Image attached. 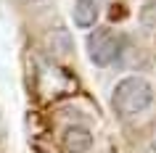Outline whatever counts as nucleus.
Returning a JSON list of instances; mask_svg holds the SVG:
<instances>
[{"label":"nucleus","instance_id":"obj_8","mask_svg":"<svg viewBox=\"0 0 156 153\" xmlns=\"http://www.w3.org/2000/svg\"><path fill=\"white\" fill-rule=\"evenodd\" d=\"M0 132H3V119H0Z\"/></svg>","mask_w":156,"mask_h":153},{"label":"nucleus","instance_id":"obj_2","mask_svg":"<svg viewBox=\"0 0 156 153\" xmlns=\"http://www.w3.org/2000/svg\"><path fill=\"white\" fill-rule=\"evenodd\" d=\"M87 56L95 66H111L122 56V37L114 29H95L87 37Z\"/></svg>","mask_w":156,"mask_h":153},{"label":"nucleus","instance_id":"obj_3","mask_svg":"<svg viewBox=\"0 0 156 153\" xmlns=\"http://www.w3.org/2000/svg\"><path fill=\"white\" fill-rule=\"evenodd\" d=\"M64 148H66V153H87L93 148L90 129H87V127H80V124L64 129Z\"/></svg>","mask_w":156,"mask_h":153},{"label":"nucleus","instance_id":"obj_5","mask_svg":"<svg viewBox=\"0 0 156 153\" xmlns=\"http://www.w3.org/2000/svg\"><path fill=\"white\" fill-rule=\"evenodd\" d=\"M48 48L53 56L64 58V56H72L74 50V42H72V34L66 32L64 26H56V29H50L48 32Z\"/></svg>","mask_w":156,"mask_h":153},{"label":"nucleus","instance_id":"obj_6","mask_svg":"<svg viewBox=\"0 0 156 153\" xmlns=\"http://www.w3.org/2000/svg\"><path fill=\"white\" fill-rule=\"evenodd\" d=\"M151 148H154V153H156V124H154V129H151Z\"/></svg>","mask_w":156,"mask_h":153},{"label":"nucleus","instance_id":"obj_1","mask_svg":"<svg viewBox=\"0 0 156 153\" xmlns=\"http://www.w3.org/2000/svg\"><path fill=\"white\" fill-rule=\"evenodd\" d=\"M154 103V87L148 85L143 77H124L116 82L114 92H111V106L122 119H132L148 111Z\"/></svg>","mask_w":156,"mask_h":153},{"label":"nucleus","instance_id":"obj_7","mask_svg":"<svg viewBox=\"0 0 156 153\" xmlns=\"http://www.w3.org/2000/svg\"><path fill=\"white\" fill-rule=\"evenodd\" d=\"M19 3H27V5H32V3H42V0H19Z\"/></svg>","mask_w":156,"mask_h":153},{"label":"nucleus","instance_id":"obj_4","mask_svg":"<svg viewBox=\"0 0 156 153\" xmlns=\"http://www.w3.org/2000/svg\"><path fill=\"white\" fill-rule=\"evenodd\" d=\"M72 19L80 29H90L98 21V3L95 0H74L72 8Z\"/></svg>","mask_w":156,"mask_h":153}]
</instances>
